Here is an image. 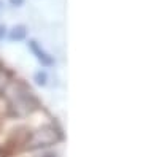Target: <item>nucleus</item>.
<instances>
[{"label":"nucleus","instance_id":"nucleus-2","mask_svg":"<svg viewBox=\"0 0 159 157\" xmlns=\"http://www.w3.org/2000/svg\"><path fill=\"white\" fill-rule=\"evenodd\" d=\"M22 2H24V0H10V3H11V5H15V7L22 5Z\"/></svg>","mask_w":159,"mask_h":157},{"label":"nucleus","instance_id":"nucleus-3","mask_svg":"<svg viewBox=\"0 0 159 157\" xmlns=\"http://www.w3.org/2000/svg\"><path fill=\"white\" fill-rule=\"evenodd\" d=\"M5 33V27H2V25H0V37H2Z\"/></svg>","mask_w":159,"mask_h":157},{"label":"nucleus","instance_id":"nucleus-1","mask_svg":"<svg viewBox=\"0 0 159 157\" xmlns=\"http://www.w3.org/2000/svg\"><path fill=\"white\" fill-rule=\"evenodd\" d=\"M24 35H25V29L22 27V25H18V27H15L13 32H11L13 40H21V38H24Z\"/></svg>","mask_w":159,"mask_h":157}]
</instances>
